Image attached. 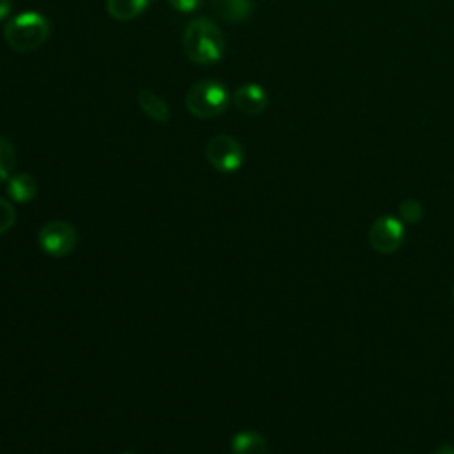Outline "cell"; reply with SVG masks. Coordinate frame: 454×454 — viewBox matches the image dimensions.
<instances>
[{"instance_id": "d6986e66", "label": "cell", "mask_w": 454, "mask_h": 454, "mask_svg": "<svg viewBox=\"0 0 454 454\" xmlns=\"http://www.w3.org/2000/svg\"><path fill=\"white\" fill-rule=\"evenodd\" d=\"M452 301H454V286H452Z\"/></svg>"}, {"instance_id": "4fadbf2b", "label": "cell", "mask_w": 454, "mask_h": 454, "mask_svg": "<svg viewBox=\"0 0 454 454\" xmlns=\"http://www.w3.org/2000/svg\"><path fill=\"white\" fill-rule=\"evenodd\" d=\"M14 165H16V151L7 138L0 137V183L11 177Z\"/></svg>"}, {"instance_id": "5b68a950", "label": "cell", "mask_w": 454, "mask_h": 454, "mask_svg": "<svg viewBox=\"0 0 454 454\" xmlns=\"http://www.w3.org/2000/svg\"><path fill=\"white\" fill-rule=\"evenodd\" d=\"M206 158L218 172H236L243 165V149L231 135H216L206 145Z\"/></svg>"}, {"instance_id": "8fae6325", "label": "cell", "mask_w": 454, "mask_h": 454, "mask_svg": "<svg viewBox=\"0 0 454 454\" xmlns=\"http://www.w3.org/2000/svg\"><path fill=\"white\" fill-rule=\"evenodd\" d=\"M37 193V183L35 179L27 174V172H20L14 174L7 179V195L14 200V202H30Z\"/></svg>"}, {"instance_id": "7c38bea8", "label": "cell", "mask_w": 454, "mask_h": 454, "mask_svg": "<svg viewBox=\"0 0 454 454\" xmlns=\"http://www.w3.org/2000/svg\"><path fill=\"white\" fill-rule=\"evenodd\" d=\"M147 0H106V12L119 21L137 18L147 7Z\"/></svg>"}, {"instance_id": "52a82bcc", "label": "cell", "mask_w": 454, "mask_h": 454, "mask_svg": "<svg viewBox=\"0 0 454 454\" xmlns=\"http://www.w3.org/2000/svg\"><path fill=\"white\" fill-rule=\"evenodd\" d=\"M234 105L247 115L261 114L268 105V94L259 83H243L234 92Z\"/></svg>"}, {"instance_id": "6da1fadb", "label": "cell", "mask_w": 454, "mask_h": 454, "mask_svg": "<svg viewBox=\"0 0 454 454\" xmlns=\"http://www.w3.org/2000/svg\"><path fill=\"white\" fill-rule=\"evenodd\" d=\"M225 39L218 25L209 18H195L183 34V50L186 57L200 66L215 64L222 59Z\"/></svg>"}, {"instance_id": "9c48e42d", "label": "cell", "mask_w": 454, "mask_h": 454, "mask_svg": "<svg viewBox=\"0 0 454 454\" xmlns=\"http://www.w3.org/2000/svg\"><path fill=\"white\" fill-rule=\"evenodd\" d=\"M232 454H268L266 438L252 429H245L234 434L231 442Z\"/></svg>"}, {"instance_id": "30bf717a", "label": "cell", "mask_w": 454, "mask_h": 454, "mask_svg": "<svg viewBox=\"0 0 454 454\" xmlns=\"http://www.w3.org/2000/svg\"><path fill=\"white\" fill-rule=\"evenodd\" d=\"M137 101L138 106L142 108V112L151 117L156 122H165L170 117V108L167 105V101L163 98H160L156 92L149 90V89H142L137 94Z\"/></svg>"}, {"instance_id": "ac0fdd59", "label": "cell", "mask_w": 454, "mask_h": 454, "mask_svg": "<svg viewBox=\"0 0 454 454\" xmlns=\"http://www.w3.org/2000/svg\"><path fill=\"white\" fill-rule=\"evenodd\" d=\"M433 454H454V447L452 445H442Z\"/></svg>"}, {"instance_id": "5bb4252c", "label": "cell", "mask_w": 454, "mask_h": 454, "mask_svg": "<svg viewBox=\"0 0 454 454\" xmlns=\"http://www.w3.org/2000/svg\"><path fill=\"white\" fill-rule=\"evenodd\" d=\"M424 216V207L417 199H404L399 204V218L406 223H419Z\"/></svg>"}, {"instance_id": "7a4b0ae2", "label": "cell", "mask_w": 454, "mask_h": 454, "mask_svg": "<svg viewBox=\"0 0 454 454\" xmlns=\"http://www.w3.org/2000/svg\"><path fill=\"white\" fill-rule=\"evenodd\" d=\"M50 34L48 20L34 11L16 14L4 27V37L7 44L20 53H28L39 48Z\"/></svg>"}, {"instance_id": "3957f363", "label": "cell", "mask_w": 454, "mask_h": 454, "mask_svg": "<svg viewBox=\"0 0 454 454\" xmlns=\"http://www.w3.org/2000/svg\"><path fill=\"white\" fill-rule=\"evenodd\" d=\"M229 101V90L216 80H200L193 83L184 98L186 110L200 119H211L223 114Z\"/></svg>"}, {"instance_id": "2e32d148", "label": "cell", "mask_w": 454, "mask_h": 454, "mask_svg": "<svg viewBox=\"0 0 454 454\" xmlns=\"http://www.w3.org/2000/svg\"><path fill=\"white\" fill-rule=\"evenodd\" d=\"M168 4L179 12H192L200 7L202 0H168Z\"/></svg>"}, {"instance_id": "9a60e30c", "label": "cell", "mask_w": 454, "mask_h": 454, "mask_svg": "<svg viewBox=\"0 0 454 454\" xmlns=\"http://www.w3.org/2000/svg\"><path fill=\"white\" fill-rule=\"evenodd\" d=\"M14 222H16L14 206L7 199L0 197V234L7 232L14 225Z\"/></svg>"}, {"instance_id": "8992f818", "label": "cell", "mask_w": 454, "mask_h": 454, "mask_svg": "<svg viewBox=\"0 0 454 454\" xmlns=\"http://www.w3.org/2000/svg\"><path fill=\"white\" fill-rule=\"evenodd\" d=\"M404 239V225L392 215L378 216L369 227V245L378 254H394Z\"/></svg>"}, {"instance_id": "ba28073f", "label": "cell", "mask_w": 454, "mask_h": 454, "mask_svg": "<svg viewBox=\"0 0 454 454\" xmlns=\"http://www.w3.org/2000/svg\"><path fill=\"white\" fill-rule=\"evenodd\" d=\"M211 9L223 21L238 23L252 16L254 4L252 0H211Z\"/></svg>"}, {"instance_id": "44dd1931", "label": "cell", "mask_w": 454, "mask_h": 454, "mask_svg": "<svg viewBox=\"0 0 454 454\" xmlns=\"http://www.w3.org/2000/svg\"><path fill=\"white\" fill-rule=\"evenodd\" d=\"M124 454H133V452H124Z\"/></svg>"}, {"instance_id": "e0dca14e", "label": "cell", "mask_w": 454, "mask_h": 454, "mask_svg": "<svg viewBox=\"0 0 454 454\" xmlns=\"http://www.w3.org/2000/svg\"><path fill=\"white\" fill-rule=\"evenodd\" d=\"M9 12H11V0H0V20L7 18Z\"/></svg>"}, {"instance_id": "277c9868", "label": "cell", "mask_w": 454, "mask_h": 454, "mask_svg": "<svg viewBox=\"0 0 454 454\" xmlns=\"http://www.w3.org/2000/svg\"><path fill=\"white\" fill-rule=\"evenodd\" d=\"M37 243L41 250L51 257L71 254L78 243L76 229L64 220H51L39 229Z\"/></svg>"}, {"instance_id": "ffe728a7", "label": "cell", "mask_w": 454, "mask_h": 454, "mask_svg": "<svg viewBox=\"0 0 454 454\" xmlns=\"http://www.w3.org/2000/svg\"><path fill=\"white\" fill-rule=\"evenodd\" d=\"M147 2H156V0H147Z\"/></svg>"}]
</instances>
